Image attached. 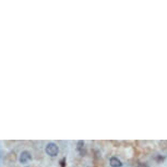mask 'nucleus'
Segmentation results:
<instances>
[{"label":"nucleus","instance_id":"obj_1","mask_svg":"<svg viewBox=\"0 0 167 167\" xmlns=\"http://www.w3.org/2000/svg\"><path fill=\"white\" fill-rule=\"evenodd\" d=\"M45 152L49 156H57L58 153H59V147H58L57 144L48 143L46 145V147H45Z\"/></svg>","mask_w":167,"mask_h":167},{"label":"nucleus","instance_id":"obj_2","mask_svg":"<svg viewBox=\"0 0 167 167\" xmlns=\"http://www.w3.org/2000/svg\"><path fill=\"white\" fill-rule=\"evenodd\" d=\"M30 160H32V155H31V153L29 152V151H23L20 155V163L25 164Z\"/></svg>","mask_w":167,"mask_h":167},{"label":"nucleus","instance_id":"obj_3","mask_svg":"<svg viewBox=\"0 0 167 167\" xmlns=\"http://www.w3.org/2000/svg\"><path fill=\"white\" fill-rule=\"evenodd\" d=\"M110 166L111 167H121L122 166V164H121L120 160H118V157H111L110 158Z\"/></svg>","mask_w":167,"mask_h":167},{"label":"nucleus","instance_id":"obj_4","mask_svg":"<svg viewBox=\"0 0 167 167\" xmlns=\"http://www.w3.org/2000/svg\"><path fill=\"white\" fill-rule=\"evenodd\" d=\"M78 151H79V153L81 154V155H83L84 154V152H83V150H84V142L83 141H79L78 142Z\"/></svg>","mask_w":167,"mask_h":167}]
</instances>
